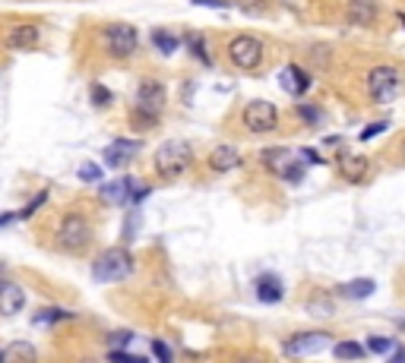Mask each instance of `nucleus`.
Here are the masks:
<instances>
[{"instance_id":"nucleus-37","label":"nucleus","mask_w":405,"mask_h":363,"mask_svg":"<svg viewBox=\"0 0 405 363\" xmlns=\"http://www.w3.org/2000/svg\"><path fill=\"white\" fill-rule=\"evenodd\" d=\"M399 19H402V26H405V13H402V16H399Z\"/></svg>"},{"instance_id":"nucleus-31","label":"nucleus","mask_w":405,"mask_h":363,"mask_svg":"<svg viewBox=\"0 0 405 363\" xmlns=\"http://www.w3.org/2000/svg\"><path fill=\"white\" fill-rule=\"evenodd\" d=\"M111 360H114V363H149V360H146V357L124 354V351H111Z\"/></svg>"},{"instance_id":"nucleus-6","label":"nucleus","mask_w":405,"mask_h":363,"mask_svg":"<svg viewBox=\"0 0 405 363\" xmlns=\"http://www.w3.org/2000/svg\"><path fill=\"white\" fill-rule=\"evenodd\" d=\"M399 89H402V76H399L396 67H374L368 73V92H370V101L374 104H390L396 101Z\"/></svg>"},{"instance_id":"nucleus-34","label":"nucleus","mask_w":405,"mask_h":363,"mask_svg":"<svg viewBox=\"0 0 405 363\" xmlns=\"http://www.w3.org/2000/svg\"><path fill=\"white\" fill-rule=\"evenodd\" d=\"M16 218H19L16 212H7V215H0V224H10V222H16Z\"/></svg>"},{"instance_id":"nucleus-23","label":"nucleus","mask_w":405,"mask_h":363,"mask_svg":"<svg viewBox=\"0 0 405 363\" xmlns=\"http://www.w3.org/2000/svg\"><path fill=\"white\" fill-rule=\"evenodd\" d=\"M152 45L162 54H174L180 41H178V35H171V32H165V29H152Z\"/></svg>"},{"instance_id":"nucleus-32","label":"nucleus","mask_w":405,"mask_h":363,"mask_svg":"<svg viewBox=\"0 0 405 363\" xmlns=\"http://www.w3.org/2000/svg\"><path fill=\"white\" fill-rule=\"evenodd\" d=\"M196 7H216V10H225L228 0H194Z\"/></svg>"},{"instance_id":"nucleus-5","label":"nucleus","mask_w":405,"mask_h":363,"mask_svg":"<svg viewBox=\"0 0 405 363\" xmlns=\"http://www.w3.org/2000/svg\"><path fill=\"white\" fill-rule=\"evenodd\" d=\"M140 48V35H136L133 26L127 23H111L102 29V51L114 60H127L136 54Z\"/></svg>"},{"instance_id":"nucleus-29","label":"nucleus","mask_w":405,"mask_h":363,"mask_svg":"<svg viewBox=\"0 0 405 363\" xmlns=\"http://www.w3.org/2000/svg\"><path fill=\"white\" fill-rule=\"evenodd\" d=\"M152 354L158 357V363H171V351H168L165 341H152Z\"/></svg>"},{"instance_id":"nucleus-22","label":"nucleus","mask_w":405,"mask_h":363,"mask_svg":"<svg viewBox=\"0 0 405 363\" xmlns=\"http://www.w3.org/2000/svg\"><path fill=\"white\" fill-rule=\"evenodd\" d=\"M332 354H336V360H361V357L368 354V348L358 344V341H339L336 348H332Z\"/></svg>"},{"instance_id":"nucleus-39","label":"nucleus","mask_w":405,"mask_h":363,"mask_svg":"<svg viewBox=\"0 0 405 363\" xmlns=\"http://www.w3.org/2000/svg\"><path fill=\"white\" fill-rule=\"evenodd\" d=\"M402 351H405V348H402Z\"/></svg>"},{"instance_id":"nucleus-12","label":"nucleus","mask_w":405,"mask_h":363,"mask_svg":"<svg viewBox=\"0 0 405 363\" xmlns=\"http://www.w3.org/2000/svg\"><path fill=\"white\" fill-rule=\"evenodd\" d=\"M38 35H41V32H38L35 23H16L13 29L7 32L3 41H7L10 51H23V48H35L38 45Z\"/></svg>"},{"instance_id":"nucleus-20","label":"nucleus","mask_w":405,"mask_h":363,"mask_svg":"<svg viewBox=\"0 0 405 363\" xmlns=\"http://www.w3.org/2000/svg\"><path fill=\"white\" fill-rule=\"evenodd\" d=\"M377 13H380L377 0H348V19L355 26H370L377 19Z\"/></svg>"},{"instance_id":"nucleus-15","label":"nucleus","mask_w":405,"mask_h":363,"mask_svg":"<svg viewBox=\"0 0 405 363\" xmlns=\"http://www.w3.org/2000/svg\"><path fill=\"white\" fill-rule=\"evenodd\" d=\"M339 170H342V177H346V180H352V184H361V180L368 177L370 164H368V158H364V155L342 152V155H339Z\"/></svg>"},{"instance_id":"nucleus-25","label":"nucleus","mask_w":405,"mask_h":363,"mask_svg":"<svg viewBox=\"0 0 405 363\" xmlns=\"http://www.w3.org/2000/svg\"><path fill=\"white\" fill-rule=\"evenodd\" d=\"M298 117L304 120L308 126L323 124V111H320V108H314V104H298Z\"/></svg>"},{"instance_id":"nucleus-11","label":"nucleus","mask_w":405,"mask_h":363,"mask_svg":"<svg viewBox=\"0 0 405 363\" xmlns=\"http://www.w3.org/2000/svg\"><path fill=\"white\" fill-rule=\"evenodd\" d=\"M26 306V291L10 278H0V316H16Z\"/></svg>"},{"instance_id":"nucleus-38","label":"nucleus","mask_w":405,"mask_h":363,"mask_svg":"<svg viewBox=\"0 0 405 363\" xmlns=\"http://www.w3.org/2000/svg\"><path fill=\"white\" fill-rule=\"evenodd\" d=\"M399 326H402V328H405V319H402V322H399Z\"/></svg>"},{"instance_id":"nucleus-1","label":"nucleus","mask_w":405,"mask_h":363,"mask_svg":"<svg viewBox=\"0 0 405 363\" xmlns=\"http://www.w3.org/2000/svg\"><path fill=\"white\" fill-rule=\"evenodd\" d=\"M130 272H133V256H130V250H124V246L105 250L95 259V266H92V278H95L98 284L124 282Z\"/></svg>"},{"instance_id":"nucleus-24","label":"nucleus","mask_w":405,"mask_h":363,"mask_svg":"<svg viewBox=\"0 0 405 363\" xmlns=\"http://www.w3.org/2000/svg\"><path fill=\"white\" fill-rule=\"evenodd\" d=\"M79 180H86V184H102V180H105V170H102V164L86 161L83 168H79Z\"/></svg>"},{"instance_id":"nucleus-33","label":"nucleus","mask_w":405,"mask_h":363,"mask_svg":"<svg viewBox=\"0 0 405 363\" xmlns=\"http://www.w3.org/2000/svg\"><path fill=\"white\" fill-rule=\"evenodd\" d=\"M92 95H95V104H108L111 98H108V89H102V86H95L92 89Z\"/></svg>"},{"instance_id":"nucleus-13","label":"nucleus","mask_w":405,"mask_h":363,"mask_svg":"<svg viewBox=\"0 0 405 363\" xmlns=\"http://www.w3.org/2000/svg\"><path fill=\"white\" fill-rule=\"evenodd\" d=\"M279 86H282V92H288V95L301 98L304 92L310 89V76L304 73L301 67H285V70H279Z\"/></svg>"},{"instance_id":"nucleus-8","label":"nucleus","mask_w":405,"mask_h":363,"mask_svg":"<svg viewBox=\"0 0 405 363\" xmlns=\"http://www.w3.org/2000/svg\"><path fill=\"white\" fill-rule=\"evenodd\" d=\"M241 120H244V130H247V133H254V136L272 133V130L279 126V108L272 101H263V98H256V101L244 104Z\"/></svg>"},{"instance_id":"nucleus-7","label":"nucleus","mask_w":405,"mask_h":363,"mask_svg":"<svg viewBox=\"0 0 405 363\" xmlns=\"http://www.w3.org/2000/svg\"><path fill=\"white\" fill-rule=\"evenodd\" d=\"M263 161L276 177L288 180V184H298L304 177V164H308L301 152H292V148H270V152H263Z\"/></svg>"},{"instance_id":"nucleus-19","label":"nucleus","mask_w":405,"mask_h":363,"mask_svg":"<svg viewBox=\"0 0 405 363\" xmlns=\"http://www.w3.org/2000/svg\"><path fill=\"white\" fill-rule=\"evenodd\" d=\"M282 294H285V288H282V282H279V275L266 272V275L256 278V297H260L263 304H279Z\"/></svg>"},{"instance_id":"nucleus-16","label":"nucleus","mask_w":405,"mask_h":363,"mask_svg":"<svg viewBox=\"0 0 405 363\" xmlns=\"http://www.w3.org/2000/svg\"><path fill=\"white\" fill-rule=\"evenodd\" d=\"M209 168L216 170V174H225V170L241 168V152L234 146H216L209 152Z\"/></svg>"},{"instance_id":"nucleus-35","label":"nucleus","mask_w":405,"mask_h":363,"mask_svg":"<svg viewBox=\"0 0 405 363\" xmlns=\"http://www.w3.org/2000/svg\"><path fill=\"white\" fill-rule=\"evenodd\" d=\"M390 363H405V351H399V354L396 357H393V360Z\"/></svg>"},{"instance_id":"nucleus-17","label":"nucleus","mask_w":405,"mask_h":363,"mask_svg":"<svg viewBox=\"0 0 405 363\" xmlns=\"http://www.w3.org/2000/svg\"><path fill=\"white\" fill-rule=\"evenodd\" d=\"M136 190H140V186H136L133 177H120V180H111V184L102 180V196H105L108 202H130V196H133Z\"/></svg>"},{"instance_id":"nucleus-9","label":"nucleus","mask_w":405,"mask_h":363,"mask_svg":"<svg viewBox=\"0 0 405 363\" xmlns=\"http://www.w3.org/2000/svg\"><path fill=\"white\" fill-rule=\"evenodd\" d=\"M228 60L238 70H256L263 63V41L256 35H234L228 45Z\"/></svg>"},{"instance_id":"nucleus-27","label":"nucleus","mask_w":405,"mask_h":363,"mask_svg":"<svg viewBox=\"0 0 405 363\" xmlns=\"http://www.w3.org/2000/svg\"><path fill=\"white\" fill-rule=\"evenodd\" d=\"M54 319H70V313H64V310H41V313H35V326H51Z\"/></svg>"},{"instance_id":"nucleus-30","label":"nucleus","mask_w":405,"mask_h":363,"mask_svg":"<svg viewBox=\"0 0 405 363\" xmlns=\"http://www.w3.org/2000/svg\"><path fill=\"white\" fill-rule=\"evenodd\" d=\"M383 130H386V120H380V124L364 126V130H361V142H368V139H374V136H380Z\"/></svg>"},{"instance_id":"nucleus-2","label":"nucleus","mask_w":405,"mask_h":363,"mask_svg":"<svg viewBox=\"0 0 405 363\" xmlns=\"http://www.w3.org/2000/svg\"><path fill=\"white\" fill-rule=\"evenodd\" d=\"M152 161H156V170L162 174V177H180L184 170H190V164H194V148L187 146V142H162V146L156 148V155H152Z\"/></svg>"},{"instance_id":"nucleus-4","label":"nucleus","mask_w":405,"mask_h":363,"mask_svg":"<svg viewBox=\"0 0 405 363\" xmlns=\"http://www.w3.org/2000/svg\"><path fill=\"white\" fill-rule=\"evenodd\" d=\"M165 108V86L156 79H146L140 89H136V98H133V117L136 124L143 126H156V117L162 114Z\"/></svg>"},{"instance_id":"nucleus-36","label":"nucleus","mask_w":405,"mask_h":363,"mask_svg":"<svg viewBox=\"0 0 405 363\" xmlns=\"http://www.w3.org/2000/svg\"><path fill=\"white\" fill-rule=\"evenodd\" d=\"M238 363H263L260 357H244V360H238Z\"/></svg>"},{"instance_id":"nucleus-26","label":"nucleus","mask_w":405,"mask_h":363,"mask_svg":"<svg viewBox=\"0 0 405 363\" xmlns=\"http://www.w3.org/2000/svg\"><path fill=\"white\" fill-rule=\"evenodd\" d=\"M368 351H374V354H386L390 348H396V341L393 338H380V335H374V338H368V344H364Z\"/></svg>"},{"instance_id":"nucleus-28","label":"nucleus","mask_w":405,"mask_h":363,"mask_svg":"<svg viewBox=\"0 0 405 363\" xmlns=\"http://www.w3.org/2000/svg\"><path fill=\"white\" fill-rule=\"evenodd\" d=\"M133 341V332H127V328H120V332H111L108 335V348H124V344H130Z\"/></svg>"},{"instance_id":"nucleus-18","label":"nucleus","mask_w":405,"mask_h":363,"mask_svg":"<svg viewBox=\"0 0 405 363\" xmlns=\"http://www.w3.org/2000/svg\"><path fill=\"white\" fill-rule=\"evenodd\" d=\"M0 363H38V351L29 341H13L0 351Z\"/></svg>"},{"instance_id":"nucleus-3","label":"nucleus","mask_w":405,"mask_h":363,"mask_svg":"<svg viewBox=\"0 0 405 363\" xmlns=\"http://www.w3.org/2000/svg\"><path fill=\"white\" fill-rule=\"evenodd\" d=\"M92 244V224L83 212H70L57 224V246L67 253H83Z\"/></svg>"},{"instance_id":"nucleus-10","label":"nucleus","mask_w":405,"mask_h":363,"mask_svg":"<svg viewBox=\"0 0 405 363\" xmlns=\"http://www.w3.org/2000/svg\"><path fill=\"white\" fill-rule=\"evenodd\" d=\"M332 348V335L330 332H298L285 341V354L288 357H314L320 351Z\"/></svg>"},{"instance_id":"nucleus-21","label":"nucleus","mask_w":405,"mask_h":363,"mask_svg":"<svg viewBox=\"0 0 405 363\" xmlns=\"http://www.w3.org/2000/svg\"><path fill=\"white\" fill-rule=\"evenodd\" d=\"M374 291H377V284L370 282V278H355V282L339 288V297H346V300H364V297H370Z\"/></svg>"},{"instance_id":"nucleus-14","label":"nucleus","mask_w":405,"mask_h":363,"mask_svg":"<svg viewBox=\"0 0 405 363\" xmlns=\"http://www.w3.org/2000/svg\"><path fill=\"white\" fill-rule=\"evenodd\" d=\"M140 152V142L136 139H117L105 148V164L108 168H127V161Z\"/></svg>"}]
</instances>
